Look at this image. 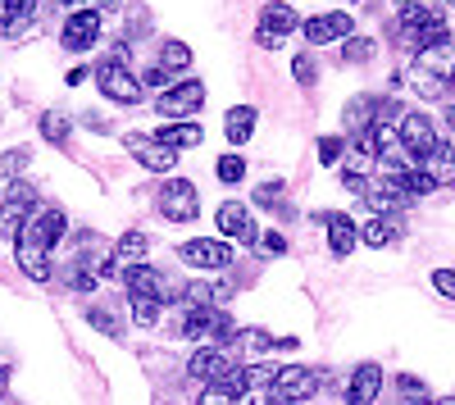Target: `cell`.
Listing matches in <instances>:
<instances>
[{"instance_id":"6da1fadb","label":"cell","mask_w":455,"mask_h":405,"mask_svg":"<svg viewBox=\"0 0 455 405\" xmlns=\"http://www.w3.org/2000/svg\"><path fill=\"white\" fill-rule=\"evenodd\" d=\"M60 237H64V210L60 205H42L23 224V233L14 237V260H19V269L32 282H46L51 278V250H55Z\"/></svg>"},{"instance_id":"7a4b0ae2","label":"cell","mask_w":455,"mask_h":405,"mask_svg":"<svg viewBox=\"0 0 455 405\" xmlns=\"http://www.w3.org/2000/svg\"><path fill=\"white\" fill-rule=\"evenodd\" d=\"M319 369H306V364H287V369L274 374L269 383V405H296V401H310L319 392Z\"/></svg>"},{"instance_id":"3957f363","label":"cell","mask_w":455,"mask_h":405,"mask_svg":"<svg viewBox=\"0 0 455 405\" xmlns=\"http://www.w3.org/2000/svg\"><path fill=\"white\" fill-rule=\"evenodd\" d=\"M201 105H205V83L201 78H182V83H173V87H164L156 96V109H160L164 119H173V123L192 119Z\"/></svg>"},{"instance_id":"277c9868","label":"cell","mask_w":455,"mask_h":405,"mask_svg":"<svg viewBox=\"0 0 455 405\" xmlns=\"http://www.w3.org/2000/svg\"><path fill=\"white\" fill-rule=\"evenodd\" d=\"M36 210H42V205H36V192L28 187V182L14 178V182H10V192L0 196V237H19L23 224H28Z\"/></svg>"},{"instance_id":"5b68a950","label":"cell","mask_w":455,"mask_h":405,"mask_svg":"<svg viewBox=\"0 0 455 405\" xmlns=\"http://www.w3.org/2000/svg\"><path fill=\"white\" fill-rule=\"evenodd\" d=\"M156 210L164 218H173V224H192V218L201 214V196H196V187L187 178H169L164 187L156 192Z\"/></svg>"},{"instance_id":"8992f818","label":"cell","mask_w":455,"mask_h":405,"mask_svg":"<svg viewBox=\"0 0 455 405\" xmlns=\"http://www.w3.org/2000/svg\"><path fill=\"white\" fill-rule=\"evenodd\" d=\"M96 87L109 96V100H119V105H137L141 100V78L128 68V60H105L96 68Z\"/></svg>"},{"instance_id":"52a82bcc","label":"cell","mask_w":455,"mask_h":405,"mask_svg":"<svg viewBox=\"0 0 455 405\" xmlns=\"http://www.w3.org/2000/svg\"><path fill=\"white\" fill-rule=\"evenodd\" d=\"M396 137H401L405 155H410L414 164H424V160L437 151V146H442V137H437V128H433V119H428V115H401Z\"/></svg>"},{"instance_id":"ba28073f","label":"cell","mask_w":455,"mask_h":405,"mask_svg":"<svg viewBox=\"0 0 455 405\" xmlns=\"http://www.w3.org/2000/svg\"><path fill=\"white\" fill-rule=\"evenodd\" d=\"M300 28V19H296V10L291 5H283V0H274V5H264L259 10V28H255V46H264V51H278L287 36Z\"/></svg>"},{"instance_id":"9c48e42d","label":"cell","mask_w":455,"mask_h":405,"mask_svg":"<svg viewBox=\"0 0 455 405\" xmlns=\"http://www.w3.org/2000/svg\"><path fill=\"white\" fill-rule=\"evenodd\" d=\"M178 260H182L187 269L219 274V269L233 265V246H228V242H210V237H192V242L178 246Z\"/></svg>"},{"instance_id":"30bf717a","label":"cell","mask_w":455,"mask_h":405,"mask_svg":"<svg viewBox=\"0 0 455 405\" xmlns=\"http://www.w3.org/2000/svg\"><path fill=\"white\" fill-rule=\"evenodd\" d=\"M214 224L228 242H242V246H255L259 242V228H255V214L242 205V201H223L214 210Z\"/></svg>"},{"instance_id":"8fae6325","label":"cell","mask_w":455,"mask_h":405,"mask_svg":"<svg viewBox=\"0 0 455 405\" xmlns=\"http://www.w3.org/2000/svg\"><path fill=\"white\" fill-rule=\"evenodd\" d=\"M124 146L137 155V164L150 169V173H173V164H178V151H169V146L160 137H150V132H128Z\"/></svg>"},{"instance_id":"7c38bea8","label":"cell","mask_w":455,"mask_h":405,"mask_svg":"<svg viewBox=\"0 0 455 405\" xmlns=\"http://www.w3.org/2000/svg\"><path fill=\"white\" fill-rule=\"evenodd\" d=\"M60 42H64V51H73V55L92 51V46L100 42V10H73V14L64 19Z\"/></svg>"},{"instance_id":"4fadbf2b","label":"cell","mask_w":455,"mask_h":405,"mask_svg":"<svg viewBox=\"0 0 455 405\" xmlns=\"http://www.w3.org/2000/svg\"><path fill=\"white\" fill-rule=\"evenodd\" d=\"M300 32H306V42H310V46L347 42V36L355 32V19H351V14H341V10H332V14H315V19H306V23H300Z\"/></svg>"},{"instance_id":"5bb4252c","label":"cell","mask_w":455,"mask_h":405,"mask_svg":"<svg viewBox=\"0 0 455 405\" xmlns=\"http://www.w3.org/2000/svg\"><path fill=\"white\" fill-rule=\"evenodd\" d=\"M233 369H237V364H233V355H228L223 346H201L192 360H187V374L201 378V383H228Z\"/></svg>"},{"instance_id":"9a60e30c","label":"cell","mask_w":455,"mask_h":405,"mask_svg":"<svg viewBox=\"0 0 455 405\" xmlns=\"http://www.w3.org/2000/svg\"><path fill=\"white\" fill-rule=\"evenodd\" d=\"M124 282H128V297H156L160 306L173 301V282H169L160 269H150V265H132V269H124Z\"/></svg>"},{"instance_id":"2e32d148","label":"cell","mask_w":455,"mask_h":405,"mask_svg":"<svg viewBox=\"0 0 455 405\" xmlns=\"http://www.w3.org/2000/svg\"><path fill=\"white\" fill-rule=\"evenodd\" d=\"M319 224L328 228V246H332V255H337V260H347V255L355 250V242H360L355 218H351V214H337V210H328V214H319Z\"/></svg>"},{"instance_id":"e0dca14e","label":"cell","mask_w":455,"mask_h":405,"mask_svg":"<svg viewBox=\"0 0 455 405\" xmlns=\"http://www.w3.org/2000/svg\"><path fill=\"white\" fill-rule=\"evenodd\" d=\"M146 233H124L119 242H114V255L109 260H100V278H109V274H124V269H132V265H141V255H146Z\"/></svg>"},{"instance_id":"ac0fdd59","label":"cell","mask_w":455,"mask_h":405,"mask_svg":"<svg viewBox=\"0 0 455 405\" xmlns=\"http://www.w3.org/2000/svg\"><path fill=\"white\" fill-rule=\"evenodd\" d=\"M36 23V0H0V36H28Z\"/></svg>"},{"instance_id":"d6986e66","label":"cell","mask_w":455,"mask_h":405,"mask_svg":"<svg viewBox=\"0 0 455 405\" xmlns=\"http://www.w3.org/2000/svg\"><path fill=\"white\" fill-rule=\"evenodd\" d=\"M378 392H383V369L378 364H360L347 383V405H373Z\"/></svg>"},{"instance_id":"ffe728a7","label":"cell","mask_w":455,"mask_h":405,"mask_svg":"<svg viewBox=\"0 0 455 405\" xmlns=\"http://www.w3.org/2000/svg\"><path fill=\"white\" fill-rule=\"evenodd\" d=\"M410 87L419 91L424 100H437V96H442V91L451 87V78H446V73H442V68H437L433 60H419V64L410 68Z\"/></svg>"},{"instance_id":"44dd1931","label":"cell","mask_w":455,"mask_h":405,"mask_svg":"<svg viewBox=\"0 0 455 405\" xmlns=\"http://www.w3.org/2000/svg\"><path fill=\"white\" fill-rule=\"evenodd\" d=\"M341 123H347L355 137H360V132H369V128L378 123V96H355L347 109H341Z\"/></svg>"},{"instance_id":"7402d4cb","label":"cell","mask_w":455,"mask_h":405,"mask_svg":"<svg viewBox=\"0 0 455 405\" xmlns=\"http://www.w3.org/2000/svg\"><path fill=\"white\" fill-rule=\"evenodd\" d=\"M255 105H233V109H228V119H223V137L228 141H233V146H242L251 132H255Z\"/></svg>"},{"instance_id":"603a6c76","label":"cell","mask_w":455,"mask_h":405,"mask_svg":"<svg viewBox=\"0 0 455 405\" xmlns=\"http://www.w3.org/2000/svg\"><path fill=\"white\" fill-rule=\"evenodd\" d=\"M156 137L169 146V151H192V146H201V137H205V132H201L196 123H187V119H182V123H164Z\"/></svg>"},{"instance_id":"cb8c5ba5","label":"cell","mask_w":455,"mask_h":405,"mask_svg":"<svg viewBox=\"0 0 455 405\" xmlns=\"http://www.w3.org/2000/svg\"><path fill=\"white\" fill-rule=\"evenodd\" d=\"M396 237H401V224H396V218H387V214H373L369 224L360 228V242L364 246H392Z\"/></svg>"},{"instance_id":"d4e9b609","label":"cell","mask_w":455,"mask_h":405,"mask_svg":"<svg viewBox=\"0 0 455 405\" xmlns=\"http://www.w3.org/2000/svg\"><path fill=\"white\" fill-rule=\"evenodd\" d=\"M259 210H274V214H291V205H287V187H283V182L274 178V182H259V187H255V196H251Z\"/></svg>"},{"instance_id":"484cf974","label":"cell","mask_w":455,"mask_h":405,"mask_svg":"<svg viewBox=\"0 0 455 405\" xmlns=\"http://www.w3.org/2000/svg\"><path fill=\"white\" fill-rule=\"evenodd\" d=\"M87 323L100 328L109 342H124V323H119V314H114L109 306H92V310H87Z\"/></svg>"},{"instance_id":"4316f807","label":"cell","mask_w":455,"mask_h":405,"mask_svg":"<svg viewBox=\"0 0 455 405\" xmlns=\"http://www.w3.org/2000/svg\"><path fill=\"white\" fill-rule=\"evenodd\" d=\"M160 68L164 73H187L192 68V51H187V42H164L160 46Z\"/></svg>"},{"instance_id":"83f0119b","label":"cell","mask_w":455,"mask_h":405,"mask_svg":"<svg viewBox=\"0 0 455 405\" xmlns=\"http://www.w3.org/2000/svg\"><path fill=\"white\" fill-rule=\"evenodd\" d=\"M36 128H42V137H46L51 146H64V141H68V132H73V123L60 115V109H46V115H42V123H36Z\"/></svg>"},{"instance_id":"f1b7e54d","label":"cell","mask_w":455,"mask_h":405,"mask_svg":"<svg viewBox=\"0 0 455 405\" xmlns=\"http://www.w3.org/2000/svg\"><path fill=\"white\" fill-rule=\"evenodd\" d=\"M373 36H347V46H341V60L347 64H369L373 60Z\"/></svg>"},{"instance_id":"f546056e","label":"cell","mask_w":455,"mask_h":405,"mask_svg":"<svg viewBox=\"0 0 455 405\" xmlns=\"http://www.w3.org/2000/svg\"><path fill=\"white\" fill-rule=\"evenodd\" d=\"M128 310H132L137 328H150V323L160 319V301L156 297H128Z\"/></svg>"},{"instance_id":"4dcf8cb0","label":"cell","mask_w":455,"mask_h":405,"mask_svg":"<svg viewBox=\"0 0 455 405\" xmlns=\"http://www.w3.org/2000/svg\"><path fill=\"white\" fill-rule=\"evenodd\" d=\"M196 405H237V392L228 387V383H205L201 396H196Z\"/></svg>"},{"instance_id":"1f68e13d","label":"cell","mask_w":455,"mask_h":405,"mask_svg":"<svg viewBox=\"0 0 455 405\" xmlns=\"http://www.w3.org/2000/svg\"><path fill=\"white\" fill-rule=\"evenodd\" d=\"M28 160H32L28 146H14V151H5V155H0V178H19V173L28 169Z\"/></svg>"},{"instance_id":"d6a6232c","label":"cell","mask_w":455,"mask_h":405,"mask_svg":"<svg viewBox=\"0 0 455 405\" xmlns=\"http://www.w3.org/2000/svg\"><path fill=\"white\" fill-rule=\"evenodd\" d=\"M214 173H219V182H228V187H233V182L246 178V160H242V155H223V160L214 164Z\"/></svg>"},{"instance_id":"836d02e7","label":"cell","mask_w":455,"mask_h":405,"mask_svg":"<svg viewBox=\"0 0 455 405\" xmlns=\"http://www.w3.org/2000/svg\"><path fill=\"white\" fill-rule=\"evenodd\" d=\"M291 78H296L300 87H315V78H319L315 55H296V60H291Z\"/></svg>"},{"instance_id":"e575fe53","label":"cell","mask_w":455,"mask_h":405,"mask_svg":"<svg viewBox=\"0 0 455 405\" xmlns=\"http://www.w3.org/2000/svg\"><path fill=\"white\" fill-rule=\"evenodd\" d=\"M396 387H401V396H410V405H424V401H428V387H424L419 378H410V374H401Z\"/></svg>"},{"instance_id":"d590c367","label":"cell","mask_w":455,"mask_h":405,"mask_svg":"<svg viewBox=\"0 0 455 405\" xmlns=\"http://www.w3.org/2000/svg\"><path fill=\"white\" fill-rule=\"evenodd\" d=\"M274 374H278V369H269V364H251V369H242L246 392H251V387H269V383H274Z\"/></svg>"},{"instance_id":"8d00e7d4","label":"cell","mask_w":455,"mask_h":405,"mask_svg":"<svg viewBox=\"0 0 455 405\" xmlns=\"http://www.w3.org/2000/svg\"><path fill=\"white\" fill-rule=\"evenodd\" d=\"M341 160V137H319V164H337Z\"/></svg>"},{"instance_id":"74e56055","label":"cell","mask_w":455,"mask_h":405,"mask_svg":"<svg viewBox=\"0 0 455 405\" xmlns=\"http://www.w3.org/2000/svg\"><path fill=\"white\" fill-rule=\"evenodd\" d=\"M264 255H287V237L283 233H259V242H255Z\"/></svg>"},{"instance_id":"f35d334b","label":"cell","mask_w":455,"mask_h":405,"mask_svg":"<svg viewBox=\"0 0 455 405\" xmlns=\"http://www.w3.org/2000/svg\"><path fill=\"white\" fill-rule=\"evenodd\" d=\"M433 287L442 291L446 301H455V269H433Z\"/></svg>"},{"instance_id":"ab89813d","label":"cell","mask_w":455,"mask_h":405,"mask_svg":"<svg viewBox=\"0 0 455 405\" xmlns=\"http://www.w3.org/2000/svg\"><path fill=\"white\" fill-rule=\"evenodd\" d=\"M169 78H173V73H164V68L156 64V68H146V73H141V87H173Z\"/></svg>"},{"instance_id":"60d3db41","label":"cell","mask_w":455,"mask_h":405,"mask_svg":"<svg viewBox=\"0 0 455 405\" xmlns=\"http://www.w3.org/2000/svg\"><path fill=\"white\" fill-rule=\"evenodd\" d=\"M92 10H100V14H109V10H119V0H92Z\"/></svg>"},{"instance_id":"b9f144b4","label":"cell","mask_w":455,"mask_h":405,"mask_svg":"<svg viewBox=\"0 0 455 405\" xmlns=\"http://www.w3.org/2000/svg\"><path fill=\"white\" fill-rule=\"evenodd\" d=\"M446 123H451V132H455V105L446 109Z\"/></svg>"},{"instance_id":"7bdbcfd3","label":"cell","mask_w":455,"mask_h":405,"mask_svg":"<svg viewBox=\"0 0 455 405\" xmlns=\"http://www.w3.org/2000/svg\"><path fill=\"white\" fill-rule=\"evenodd\" d=\"M437 405H455V396H442V401H437Z\"/></svg>"},{"instance_id":"ee69618b","label":"cell","mask_w":455,"mask_h":405,"mask_svg":"<svg viewBox=\"0 0 455 405\" xmlns=\"http://www.w3.org/2000/svg\"><path fill=\"white\" fill-rule=\"evenodd\" d=\"M451 91H455V64H451Z\"/></svg>"},{"instance_id":"f6af8a7d","label":"cell","mask_w":455,"mask_h":405,"mask_svg":"<svg viewBox=\"0 0 455 405\" xmlns=\"http://www.w3.org/2000/svg\"><path fill=\"white\" fill-rule=\"evenodd\" d=\"M0 387H5V369H0Z\"/></svg>"},{"instance_id":"bcb514c9","label":"cell","mask_w":455,"mask_h":405,"mask_svg":"<svg viewBox=\"0 0 455 405\" xmlns=\"http://www.w3.org/2000/svg\"><path fill=\"white\" fill-rule=\"evenodd\" d=\"M446 5H455V0H446Z\"/></svg>"}]
</instances>
